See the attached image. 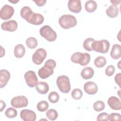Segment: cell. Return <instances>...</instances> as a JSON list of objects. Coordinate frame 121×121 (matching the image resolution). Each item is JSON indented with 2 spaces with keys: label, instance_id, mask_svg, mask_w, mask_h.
Listing matches in <instances>:
<instances>
[{
  "label": "cell",
  "instance_id": "f35d334b",
  "mask_svg": "<svg viewBox=\"0 0 121 121\" xmlns=\"http://www.w3.org/2000/svg\"><path fill=\"white\" fill-rule=\"evenodd\" d=\"M0 111L2 112L4 109L6 107V104L5 103V102L2 101V100H0Z\"/></svg>",
  "mask_w": 121,
  "mask_h": 121
},
{
  "label": "cell",
  "instance_id": "4dcf8cb0",
  "mask_svg": "<svg viewBox=\"0 0 121 121\" xmlns=\"http://www.w3.org/2000/svg\"><path fill=\"white\" fill-rule=\"evenodd\" d=\"M83 96V93L79 88H75L71 92L72 97L75 100H79Z\"/></svg>",
  "mask_w": 121,
  "mask_h": 121
},
{
  "label": "cell",
  "instance_id": "7a4b0ae2",
  "mask_svg": "<svg viewBox=\"0 0 121 121\" xmlns=\"http://www.w3.org/2000/svg\"><path fill=\"white\" fill-rule=\"evenodd\" d=\"M60 26L64 29H69L76 26L77 21L76 18L70 14H65L59 19Z\"/></svg>",
  "mask_w": 121,
  "mask_h": 121
},
{
  "label": "cell",
  "instance_id": "7402d4cb",
  "mask_svg": "<svg viewBox=\"0 0 121 121\" xmlns=\"http://www.w3.org/2000/svg\"><path fill=\"white\" fill-rule=\"evenodd\" d=\"M26 52V49L22 44H17L14 48V54L17 58H21L24 56Z\"/></svg>",
  "mask_w": 121,
  "mask_h": 121
},
{
  "label": "cell",
  "instance_id": "2e32d148",
  "mask_svg": "<svg viewBox=\"0 0 121 121\" xmlns=\"http://www.w3.org/2000/svg\"><path fill=\"white\" fill-rule=\"evenodd\" d=\"M44 21V17L39 13H33L31 15L27 22L35 25H40L42 24Z\"/></svg>",
  "mask_w": 121,
  "mask_h": 121
},
{
  "label": "cell",
  "instance_id": "f546056e",
  "mask_svg": "<svg viewBox=\"0 0 121 121\" xmlns=\"http://www.w3.org/2000/svg\"><path fill=\"white\" fill-rule=\"evenodd\" d=\"M49 107L48 103L45 101H40L37 104V110L41 112H43L46 111Z\"/></svg>",
  "mask_w": 121,
  "mask_h": 121
},
{
  "label": "cell",
  "instance_id": "7c38bea8",
  "mask_svg": "<svg viewBox=\"0 0 121 121\" xmlns=\"http://www.w3.org/2000/svg\"><path fill=\"white\" fill-rule=\"evenodd\" d=\"M68 7L70 11L78 13L81 11L82 9L81 1L80 0H69L68 1Z\"/></svg>",
  "mask_w": 121,
  "mask_h": 121
},
{
  "label": "cell",
  "instance_id": "9a60e30c",
  "mask_svg": "<svg viewBox=\"0 0 121 121\" xmlns=\"http://www.w3.org/2000/svg\"><path fill=\"white\" fill-rule=\"evenodd\" d=\"M108 104L110 107L114 110H120L121 109V102L119 98L112 96L108 99Z\"/></svg>",
  "mask_w": 121,
  "mask_h": 121
},
{
  "label": "cell",
  "instance_id": "cb8c5ba5",
  "mask_svg": "<svg viewBox=\"0 0 121 121\" xmlns=\"http://www.w3.org/2000/svg\"><path fill=\"white\" fill-rule=\"evenodd\" d=\"M97 3L96 2L92 0H88L85 3V8L86 11L89 13L94 12L97 9Z\"/></svg>",
  "mask_w": 121,
  "mask_h": 121
},
{
  "label": "cell",
  "instance_id": "ab89813d",
  "mask_svg": "<svg viewBox=\"0 0 121 121\" xmlns=\"http://www.w3.org/2000/svg\"><path fill=\"white\" fill-rule=\"evenodd\" d=\"M121 2V0H119V1H117V0H115V1H112L111 0V2H112V4H114V5H118Z\"/></svg>",
  "mask_w": 121,
  "mask_h": 121
},
{
  "label": "cell",
  "instance_id": "f1b7e54d",
  "mask_svg": "<svg viewBox=\"0 0 121 121\" xmlns=\"http://www.w3.org/2000/svg\"><path fill=\"white\" fill-rule=\"evenodd\" d=\"M48 100L51 103H56L58 102L60 96L58 93L56 92L53 91L51 92L48 95Z\"/></svg>",
  "mask_w": 121,
  "mask_h": 121
},
{
  "label": "cell",
  "instance_id": "484cf974",
  "mask_svg": "<svg viewBox=\"0 0 121 121\" xmlns=\"http://www.w3.org/2000/svg\"><path fill=\"white\" fill-rule=\"evenodd\" d=\"M26 43L29 48L34 49L37 46L38 42L35 38L34 37H30L26 40Z\"/></svg>",
  "mask_w": 121,
  "mask_h": 121
},
{
  "label": "cell",
  "instance_id": "e0dca14e",
  "mask_svg": "<svg viewBox=\"0 0 121 121\" xmlns=\"http://www.w3.org/2000/svg\"><path fill=\"white\" fill-rule=\"evenodd\" d=\"M10 77L9 71L6 69L0 70V87H4L8 83Z\"/></svg>",
  "mask_w": 121,
  "mask_h": 121
},
{
  "label": "cell",
  "instance_id": "4316f807",
  "mask_svg": "<svg viewBox=\"0 0 121 121\" xmlns=\"http://www.w3.org/2000/svg\"><path fill=\"white\" fill-rule=\"evenodd\" d=\"M46 115L47 118L51 121L55 120L58 116L57 112L53 109H50L48 110L46 112Z\"/></svg>",
  "mask_w": 121,
  "mask_h": 121
},
{
  "label": "cell",
  "instance_id": "5b68a950",
  "mask_svg": "<svg viewBox=\"0 0 121 121\" xmlns=\"http://www.w3.org/2000/svg\"><path fill=\"white\" fill-rule=\"evenodd\" d=\"M109 47L110 43L105 39H103L100 41L95 40L92 44L93 51L101 53H107L109 51Z\"/></svg>",
  "mask_w": 121,
  "mask_h": 121
},
{
  "label": "cell",
  "instance_id": "836d02e7",
  "mask_svg": "<svg viewBox=\"0 0 121 121\" xmlns=\"http://www.w3.org/2000/svg\"><path fill=\"white\" fill-rule=\"evenodd\" d=\"M114 72L115 67L112 65H110L107 66L105 70V74L108 77L112 76L114 74Z\"/></svg>",
  "mask_w": 121,
  "mask_h": 121
},
{
  "label": "cell",
  "instance_id": "83f0119b",
  "mask_svg": "<svg viewBox=\"0 0 121 121\" xmlns=\"http://www.w3.org/2000/svg\"><path fill=\"white\" fill-rule=\"evenodd\" d=\"M95 41V40L92 38H88L86 39L84 41L83 44L84 48L87 51L90 52L93 51L92 49V43Z\"/></svg>",
  "mask_w": 121,
  "mask_h": 121
},
{
  "label": "cell",
  "instance_id": "44dd1931",
  "mask_svg": "<svg viewBox=\"0 0 121 121\" xmlns=\"http://www.w3.org/2000/svg\"><path fill=\"white\" fill-rule=\"evenodd\" d=\"M107 15L111 18L116 17L119 14V9L116 5L112 4L107 8L106 10Z\"/></svg>",
  "mask_w": 121,
  "mask_h": 121
},
{
  "label": "cell",
  "instance_id": "ffe728a7",
  "mask_svg": "<svg viewBox=\"0 0 121 121\" xmlns=\"http://www.w3.org/2000/svg\"><path fill=\"white\" fill-rule=\"evenodd\" d=\"M94 74V69L89 67H86L82 69L81 71V76L84 79H89L92 78Z\"/></svg>",
  "mask_w": 121,
  "mask_h": 121
},
{
  "label": "cell",
  "instance_id": "9c48e42d",
  "mask_svg": "<svg viewBox=\"0 0 121 121\" xmlns=\"http://www.w3.org/2000/svg\"><path fill=\"white\" fill-rule=\"evenodd\" d=\"M24 78L27 86L30 87L35 86L38 83V78L35 73L32 70H28L24 75Z\"/></svg>",
  "mask_w": 121,
  "mask_h": 121
},
{
  "label": "cell",
  "instance_id": "ac0fdd59",
  "mask_svg": "<svg viewBox=\"0 0 121 121\" xmlns=\"http://www.w3.org/2000/svg\"><path fill=\"white\" fill-rule=\"evenodd\" d=\"M110 55L113 59H118L121 56V46L120 44H114L112 47Z\"/></svg>",
  "mask_w": 121,
  "mask_h": 121
},
{
  "label": "cell",
  "instance_id": "ba28073f",
  "mask_svg": "<svg viewBox=\"0 0 121 121\" xmlns=\"http://www.w3.org/2000/svg\"><path fill=\"white\" fill-rule=\"evenodd\" d=\"M28 102L25 96L19 95L13 97L11 100V105L16 108H22L27 106Z\"/></svg>",
  "mask_w": 121,
  "mask_h": 121
},
{
  "label": "cell",
  "instance_id": "30bf717a",
  "mask_svg": "<svg viewBox=\"0 0 121 121\" xmlns=\"http://www.w3.org/2000/svg\"><path fill=\"white\" fill-rule=\"evenodd\" d=\"M14 13V9L13 7L9 5H5L0 10V17L3 20H7L12 17Z\"/></svg>",
  "mask_w": 121,
  "mask_h": 121
},
{
  "label": "cell",
  "instance_id": "74e56055",
  "mask_svg": "<svg viewBox=\"0 0 121 121\" xmlns=\"http://www.w3.org/2000/svg\"><path fill=\"white\" fill-rule=\"evenodd\" d=\"M34 2H35L36 4L39 6V7H41L43 6L46 2V0H33Z\"/></svg>",
  "mask_w": 121,
  "mask_h": 121
},
{
  "label": "cell",
  "instance_id": "d4e9b609",
  "mask_svg": "<svg viewBox=\"0 0 121 121\" xmlns=\"http://www.w3.org/2000/svg\"><path fill=\"white\" fill-rule=\"evenodd\" d=\"M106 63V59L102 56L97 57L94 60V64L97 68H102L105 65Z\"/></svg>",
  "mask_w": 121,
  "mask_h": 121
},
{
  "label": "cell",
  "instance_id": "6da1fadb",
  "mask_svg": "<svg viewBox=\"0 0 121 121\" xmlns=\"http://www.w3.org/2000/svg\"><path fill=\"white\" fill-rule=\"evenodd\" d=\"M56 63L52 59H49L43 67L40 68L38 72V76L42 79H45L51 76L53 73V69L55 68Z\"/></svg>",
  "mask_w": 121,
  "mask_h": 121
},
{
  "label": "cell",
  "instance_id": "52a82bcc",
  "mask_svg": "<svg viewBox=\"0 0 121 121\" xmlns=\"http://www.w3.org/2000/svg\"><path fill=\"white\" fill-rule=\"evenodd\" d=\"M47 52L43 48H39L35 51L32 56L33 62L36 65H40L46 58Z\"/></svg>",
  "mask_w": 121,
  "mask_h": 121
},
{
  "label": "cell",
  "instance_id": "603a6c76",
  "mask_svg": "<svg viewBox=\"0 0 121 121\" xmlns=\"http://www.w3.org/2000/svg\"><path fill=\"white\" fill-rule=\"evenodd\" d=\"M33 13V12L30 8L28 6H24L20 10V16L27 22Z\"/></svg>",
  "mask_w": 121,
  "mask_h": 121
},
{
  "label": "cell",
  "instance_id": "277c9868",
  "mask_svg": "<svg viewBox=\"0 0 121 121\" xmlns=\"http://www.w3.org/2000/svg\"><path fill=\"white\" fill-rule=\"evenodd\" d=\"M56 83L60 91L63 93H68L71 89L69 79L65 75L59 76L56 80Z\"/></svg>",
  "mask_w": 121,
  "mask_h": 121
},
{
  "label": "cell",
  "instance_id": "d6a6232c",
  "mask_svg": "<svg viewBox=\"0 0 121 121\" xmlns=\"http://www.w3.org/2000/svg\"><path fill=\"white\" fill-rule=\"evenodd\" d=\"M5 114L9 118H14L17 116V111L15 109L9 107L6 110Z\"/></svg>",
  "mask_w": 121,
  "mask_h": 121
},
{
  "label": "cell",
  "instance_id": "5bb4252c",
  "mask_svg": "<svg viewBox=\"0 0 121 121\" xmlns=\"http://www.w3.org/2000/svg\"><path fill=\"white\" fill-rule=\"evenodd\" d=\"M84 89L88 95H94L98 91L97 85L94 82L89 81L86 82L84 86Z\"/></svg>",
  "mask_w": 121,
  "mask_h": 121
},
{
  "label": "cell",
  "instance_id": "60d3db41",
  "mask_svg": "<svg viewBox=\"0 0 121 121\" xmlns=\"http://www.w3.org/2000/svg\"><path fill=\"white\" fill-rule=\"evenodd\" d=\"M18 1H19L18 0H9V2H11V3H14V4H15V3H17V2H18Z\"/></svg>",
  "mask_w": 121,
  "mask_h": 121
},
{
  "label": "cell",
  "instance_id": "d590c367",
  "mask_svg": "<svg viewBox=\"0 0 121 121\" xmlns=\"http://www.w3.org/2000/svg\"><path fill=\"white\" fill-rule=\"evenodd\" d=\"M121 114L118 113H112L109 115V120L111 121H119L121 120Z\"/></svg>",
  "mask_w": 121,
  "mask_h": 121
},
{
  "label": "cell",
  "instance_id": "1f68e13d",
  "mask_svg": "<svg viewBox=\"0 0 121 121\" xmlns=\"http://www.w3.org/2000/svg\"><path fill=\"white\" fill-rule=\"evenodd\" d=\"M105 104L104 102L99 100L97 101L93 104V108L96 112H100L104 110Z\"/></svg>",
  "mask_w": 121,
  "mask_h": 121
},
{
  "label": "cell",
  "instance_id": "8fae6325",
  "mask_svg": "<svg viewBox=\"0 0 121 121\" xmlns=\"http://www.w3.org/2000/svg\"><path fill=\"white\" fill-rule=\"evenodd\" d=\"M20 116L24 121H35L36 120L35 113L29 109H23L20 112Z\"/></svg>",
  "mask_w": 121,
  "mask_h": 121
},
{
  "label": "cell",
  "instance_id": "8992f818",
  "mask_svg": "<svg viewBox=\"0 0 121 121\" xmlns=\"http://www.w3.org/2000/svg\"><path fill=\"white\" fill-rule=\"evenodd\" d=\"M39 33L41 36L49 42H53L57 38L56 33L48 25L42 26L39 30Z\"/></svg>",
  "mask_w": 121,
  "mask_h": 121
},
{
  "label": "cell",
  "instance_id": "d6986e66",
  "mask_svg": "<svg viewBox=\"0 0 121 121\" xmlns=\"http://www.w3.org/2000/svg\"><path fill=\"white\" fill-rule=\"evenodd\" d=\"M35 88L37 91L41 94H45L49 90V87L48 84L46 82L43 81L38 82L37 85L35 86Z\"/></svg>",
  "mask_w": 121,
  "mask_h": 121
},
{
  "label": "cell",
  "instance_id": "e575fe53",
  "mask_svg": "<svg viewBox=\"0 0 121 121\" xmlns=\"http://www.w3.org/2000/svg\"><path fill=\"white\" fill-rule=\"evenodd\" d=\"M109 120V114L106 112H102L100 113L97 117V121H107Z\"/></svg>",
  "mask_w": 121,
  "mask_h": 121
},
{
  "label": "cell",
  "instance_id": "4fadbf2b",
  "mask_svg": "<svg viewBox=\"0 0 121 121\" xmlns=\"http://www.w3.org/2000/svg\"><path fill=\"white\" fill-rule=\"evenodd\" d=\"M17 21L14 20H11L2 23L1 25V27L4 31L14 32L17 30Z\"/></svg>",
  "mask_w": 121,
  "mask_h": 121
},
{
  "label": "cell",
  "instance_id": "3957f363",
  "mask_svg": "<svg viewBox=\"0 0 121 121\" xmlns=\"http://www.w3.org/2000/svg\"><path fill=\"white\" fill-rule=\"evenodd\" d=\"M90 55L87 53L76 52L71 56V60L75 63L79 64L81 66H86L90 62Z\"/></svg>",
  "mask_w": 121,
  "mask_h": 121
},
{
  "label": "cell",
  "instance_id": "8d00e7d4",
  "mask_svg": "<svg viewBox=\"0 0 121 121\" xmlns=\"http://www.w3.org/2000/svg\"><path fill=\"white\" fill-rule=\"evenodd\" d=\"M121 73H118L116 75L114 79H115V81L116 83L117 84H118L119 85V86L120 87H121Z\"/></svg>",
  "mask_w": 121,
  "mask_h": 121
}]
</instances>
